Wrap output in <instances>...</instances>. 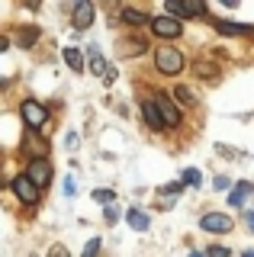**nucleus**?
<instances>
[{
	"label": "nucleus",
	"mask_w": 254,
	"mask_h": 257,
	"mask_svg": "<svg viewBox=\"0 0 254 257\" xmlns=\"http://www.w3.org/2000/svg\"><path fill=\"white\" fill-rule=\"evenodd\" d=\"M155 64L161 74H180L184 71V55H180V48H158Z\"/></svg>",
	"instance_id": "nucleus-1"
},
{
	"label": "nucleus",
	"mask_w": 254,
	"mask_h": 257,
	"mask_svg": "<svg viewBox=\"0 0 254 257\" xmlns=\"http://www.w3.org/2000/svg\"><path fill=\"white\" fill-rule=\"evenodd\" d=\"M20 112H23V119H26V125L33 128V132H39V128L49 122V109H45L42 103H36V100H26L20 106Z\"/></svg>",
	"instance_id": "nucleus-2"
},
{
	"label": "nucleus",
	"mask_w": 254,
	"mask_h": 257,
	"mask_svg": "<svg viewBox=\"0 0 254 257\" xmlns=\"http://www.w3.org/2000/svg\"><path fill=\"white\" fill-rule=\"evenodd\" d=\"M164 10H168V16H200L206 13V4L203 0H171V4H164Z\"/></svg>",
	"instance_id": "nucleus-3"
},
{
	"label": "nucleus",
	"mask_w": 254,
	"mask_h": 257,
	"mask_svg": "<svg viewBox=\"0 0 254 257\" xmlns=\"http://www.w3.org/2000/svg\"><path fill=\"white\" fill-rule=\"evenodd\" d=\"M10 187H13V193L20 196V203H26V206L39 203V187H36L33 180H29L26 174H23V177H13V180H10Z\"/></svg>",
	"instance_id": "nucleus-4"
},
{
	"label": "nucleus",
	"mask_w": 254,
	"mask_h": 257,
	"mask_svg": "<svg viewBox=\"0 0 254 257\" xmlns=\"http://www.w3.org/2000/svg\"><path fill=\"white\" fill-rule=\"evenodd\" d=\"M26 177L36 183L39 190H42L45 183L52 180V164H49L45 158H33V161H29V167H26Z\"/></svg>",
	"instance_id": "nucleus-5"
},
{
	"label": "nucleus",
	"mask_w": 254,
	"mask_h": 257,
	"mask_svg": "<svg viewBox=\"0 0 254 257\" xmlns=\"http://www.w3.org/2000/svg\"><path fill=\"white\" fill-rule=\"evenodd\" d=\"M200 228L212 231V235H228L235 225H232V219H228V215H222V212H206L203 219H200Z\"/></svg>",
	"instance_id": "nucleus-6"
},
{
	"label": "nucleus",
	"mask_w": 254,
	"mask_h": 257,
	"mask_svg": "<svg viewBox=\"0 0 254 257\" xmlns=\"http://www.w3.org/2000/svg\"><path fill=\"white\" fill-rule=\"evenodd\" d=\"M180 29H184V23L174 20V16H158V20H152V32L161 39H177Z\"/></svg>",
	"instance_id": "nucleus-7"
},
{
	"label": "nucleus",
	"mask_w": 254,
	"mask_h": 257,
	"mask_svg": "<svg viewBox=\"0 0 254 257\" xmlns=\"http://www.w3.org/2000/svg\"><path fill=\"white\" fill-rule=\"evenodd\" d=\"M152 100L158 103V109H161V116H164V122H168V128H171V125H180V109H177V103H174L168 93H155Z\"/></svg>",
	"instance_id": "nucleus-8"
},
{
	"label": "nucleus",
	"mask_w": 254,
	"mask_h": 257,
	"mask_svg": "<svg viewBox=\"0 0 254 257\" xmlns=\"http://www.w3.org/2000/svg\"><path fill=\"white\" fill-rule=\"evenodd\" d=\"M71 13H74V29H87L93 23V4H74Z\"/></svg>",
	"instance_id": "nucleus-9"
},
{
	"label": "nucleus",
	"mask_w": 254,
	"mask_h": 257,
	"mask_svg": "<svg viewBox=\"0 0 254 257\" xmlns=\"http://www.w3.org/2000/svg\"><path fill=\"white\" fill-rule=\"evenodd\" d=\"M142 112H145V122L152 125V128H168V122H164V116H161V109H158L155 100H145V103H142Z\"/></svg>",
	"instance_id": "nucleus-10"
},
{
	"label": "nucleus",
	"mask_w": 254,
	"mask_h": 257,
	"mask_svg": "<svg viewBox=\"0 0 254 257\" xmlns=\"http://www.w3.org/2000/svg\"><path fill=\"white\" fill-rule=\"evenodd\" d=\"M65 64L74 71V74H81V71H84V55H81V48L68 45V48H65Z\"/></svg>",
	"instance_id": "nucleus-11"
},
{
	"label": "nucleus",
	"mask_w": 254,
	"mask_h": 257,
	"mask_svg": "<svg viewBox=\"0 0 254 257\" xmlns=\"http://www.w3.org/2000/svg\"><path fill=\"white\" fill-rule=\"evenodd\" d=\"M216 29L222 36H248L251 26H241V23H228V20H216Z\"/></svg>",
	"instance_id": "nucleus-12"
},
{
	"label": "nucleus",
	"mask_w": 254,
	"mask_h": 257,
	"mask_svg": "<svg viewBox=\"0 0 254 257\" xmlns=\"http://www.w3.org/2000/svg\"><path fill=\"white\" fill-rule=\"evenodd\" d=\"M125 222H129L132 228H139V231H148V225H152V219H148L142 209H129V212H125Z\"/></svg>",
	"instance_id": "nucleus-13"
},
{
	"label": "nucleus",
	"mask_w": 254,
	"mask_h": 257,
	"mask_svg": "<svg viewBox=\"0 0 254 257\" xmlns=\"http://www.w3.org/2000/svg\"><path fill=\"white\" fill-rule=\"evenodd\" d=\"M90 71H93V74H100V77L109 71V64L103 61V55H100V48H97V45H90Z\"/></svg>",
	"instance_id": "nucleus-14"
},
{
	"label": "nucleus",
	"mask_w": 254,
	"mask_h": 257,
	"mask_svg": "<svg viewBox=\"0 0 254 257\" xmlns=\"http://www.w3.org/2000/svg\"><path fill=\"white\" fill-rule=\"evenodd\" d=\"M251 190H254L251 183H238V187H232V193H228V203H232V206H241L244 196H248Z\"/></svg>",
	"instance_id": "nucleus-15"
},
{
	"label": "nucleus",
	"mask_w": 254,
	"mask_h": 257,
	"mask_svg": "<svg viewBox=\"0 0 254 257\" xmlns=\"http://www.w3.org/2000/svg\"><path fill=\"white\" fill-rule=\"evenodd\" d=\"M36 39H39V29H20L17 42H20V48H29V45H36Z\"/></svg>",
	"instance_id": "nucleus-16"
},
{
	"label": "nucleus",
	"mask_w": 254,
	"mask_h": 257,
	"mask_svg": "<svg viewBox=\"0 0 254 257\" xmlns=\"http://www.w3.org/2000/svg\"><path fill=\"white\" fill-rule=\"evenodd\" d=\"M122 20L129 23V26H142V23H148V26H152V20H148V16H142L139 10H122Z\"/></svg>",
	"instance_id": "nucleus-17"
},
{
	"label": "nucleus",
	"mask_w": 254,
	"mask_h": 257,
	"mask_svg": "<svg viewBox=\"0 0 254 257\" xmlns=\"http://www.w3.org/2000/svg\"><path fill=\"white\" fill-rule=\"evenodd\" d=\"M180 180H184L187 187H200V183H203V177H200V171H196V167H187V171L180 174Z\"/></svg>",
	"instance_id": "nucleus-18"
},
{
	"label": "nucleus",
	"mask_w": 254,
	"mask_h": 257,
	"mask_svg": "<svg viewBox=\"0 0 254 257\" xmlns=\"http://www.w3.org/2000/svg\"><path fill=\"white\" fill-rule=\"evenodd\" d=\"M93 199H97L100 206H113L116 193H113V190H93Z\"/></svg>",
	"instance_id": "nucleus-19"
},
{
	"label": "nucleus",
	"mask_w": 254,
	"mask_h": 257,
	"mask_svg": "<svg viewBox=\"0 0 254 257\" xmlns=\"http://www.w3.org/2000/svg\"><path fill=\"white\" fill-rule=\"evenodd\" d=\"M100 247H103V241L100 238H90V241H87V247H84V257H97Z\"/></svg>",
	"instance_id": "nucleus-20"
},
{
	"label": "nucleus",
	"mask_w": 254,
	"mask_h": 257,
	"mask_svg": "<svg viewBox=\"0 0 254 257\" xmlns=\"http://www.w3.org/2000/svg\"><path fill=\"white\" fill-rule=\"evenodd\" d=\"M142 52H145V42H139V39H136V42H129V45L122 48V55H142Z\"/></svg>",
	"instance_id": "nucleus-21"
},
{
	"label": "nucleus",
	"mask_w": 254,
	"mask_h": 257,
	"mask_svg": "<svg viewBox=\"0 0 254 257\" xmlns=\"http://www.w3.org/2000/svg\"><path fill=\"white\" fill-rule=\"evenodd\" d=\"M174 100H180V103H193V93H190L187 87H177V90H174Z\"/></svg>",
	"instance_id": "nucleus-22"
},
{
	"label": "nucleus",
	"mask_w": 254,
	"mask_h": 257,
	"mask_svg": "<svg viewBox=\"0 0 254 257\" xmlns=\"http://www.w3.org/2000/svg\"><path fill=\"white\" fill-rule=\"evenodd\" d=\"M49 257H71V254H68V247H65V244H52Z\"/></svg>",
	"instance_id": "nucleus-23"
},
{
	"label": "nucleus",
	"mask_w": 254,
	"mask_h": 257,
	"mask_svg": "<svg viewBox=\"0 0 254 257\" xmlns=\"http://www.w3.org/2000/svg\"><path fill=\"white\" fill-rule=\"evenodd\" d=\"M206 254H209V257H232V251H228V247H209Z\"/></svg>",
	"instance_id": "nucleus-24"
},
{
	"label": "nucleus",
	"mask_w": 254,
	"mask_h": 257,
	"mask_svg": "<svg viewBox=\"0 0 254 257\" xmlns=\"http://www.w3.org/2000/svg\"><path fill=\"white\" fill-rule=\"evenodd\" d=\"M232 187V180H228V177H216V190H228Z\"/></svg>",
	"instance_id": "nucleus-25"
},
{
	"label": "nucleus",
	"mask_w": 254,
	"mask_h": 257,
	"mask_svg": "<svg viewBox=\"0 0 254 257\" xmlns=\"http://www.w3.org/2000/svg\"><path fill=\"white\" fill-rule=\"evenodd\" d=\"M106 219H109V222L119 219V209H116V206H106Z\"/></svg>",
	"instance_id": "nucleus-26"
},
{
	"label": "nucleus",
	"mask_w": 254,
	"mask_h": 257,
	"mask_svg": "<svg viewBox=\"0 0 254 257\" xmlns=\"http://www.w3.org/2000/svg\"><path fill=\"white\" fill-rule=\"evenodd\" d=\"M113 80H116V68H109L106 74H103V84H113Z\"/></svg>",
	"instance_id": "nucleus-27"
},
{
	"label": "nucleus",
	"mask_w": 254,
	"mask_h": 257,
	"mask_svg": "<svg viewBox=\"0 0 254 257\" xmlns=\"http://www.w3.org/2000/svg\"><path fill=\"white\" fill-rule=\"evenodd\" d=\"M74 190H77V183L74 180H65V193H68V196H74Z\"/></svg>",
	"instance_id": "nucleus-28"
},
{
	"label": "nucleus",
	"mask_w": 254,
	"mask_h": 257,
	"mask_svg": "<svg viewBox=\"0 0 254 257\" xmlns=\"http://www.w3.org/2000/svg\"><path fill=\"white\" fill-rule=\"evenodd\" d=\"M244 225H248V231H254V212H244Z\"/></svg>",
	"instance_id": "nucleus-29"
},
{
	"label": "nucleus",
	"mask_w": 254,
	"mask_h": 257,
	"mask_svg": "<svg viewBox=\"0 0 254 257\" xmlns=\"http://www.w3.org/2000/svg\"><path fill=\"white\" fill-rule=\"evenodd\" d=\"M244 257H254V251H244Z\"/></svg>",
	"instance_id": "nucleus-30"
},
{
	"label": "nucleus",
	"mask_w": 254,
	"mask_h": 257,
	"mask_svg": "<svg viewBox=\"0 0 254 257\" xmlns=\"http://www.w3.org/2000/svg\"><path fill=\"white\" fill-rule=\"evenodd\" d=\"M190 257H203V254H190Z\"/></svg>",
	"instance_id": "nucleus-31"
}]
</instances>
